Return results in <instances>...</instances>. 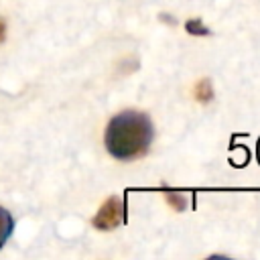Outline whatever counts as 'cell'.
Listing matches in <instances>:
<instances>
[{
	"label": "cell",
	"instance_id": "obj_4",
	"mask_svg": "<svg viewBox=\"0 0 260 260\" xmlns=\"http://www.w3.org/2000/svg\"><path fill=\"white\" fill-rule=\"evenodd\" d=\"M4 37H6V28H4V22H2V18H0V43L4 41Z\"/></svg>",
	"mask_w": 260,
	"mask_h": 260
},
{
	"label": "cell",
	"instance_id": "obj_2",
	"mask_svg": "<svg viewBox=\"0 0 260 260\" xmlns=\"http://www.w3.org/2000/svg\"><path fill=\"white\" fill-rule=\"evenodd\" d=\"M122 221H124V201H122V197H110L100 207L95 217L91 219L93 228H98V230H114Z\"/></svg>",
	"mask_w": 260,
	"mask_h": 260
},
{
	"label": "cell",
	"instance_id": "obj_3",
	"mask_svg": "<svg viewBox=\"0 0 260 260\" xmlns=\"http://www.w3.org/2000/svg\"><path fill=\"white\" fill-rule=\"evenodd\" d=\"M12 230H14V219H12V215L8 213V209L0 207V248L6 244V240H8L10 234H12Z\"/></svg>",
	"mask_w": 260,
	"mask_h": 260
},
{
	"label": "cell",
	"instance_id": "obj_1",
	"mask_svg": "<svg viewBox=\"0 0 260 260\" xmlns=\"http://www.w3.org/2000/svg\"><path fill=\"white\" fill-rule=\"evenodd\" d=\"M154 130L146 114L126 110L116 114L106 128V148L118 160H134L146 154Z\"/></svg>",
	"mask_w": 260,
	"mask_h": 260
}]
</instances>
